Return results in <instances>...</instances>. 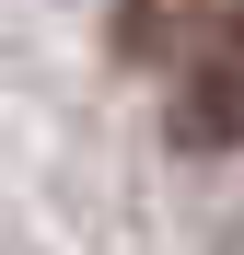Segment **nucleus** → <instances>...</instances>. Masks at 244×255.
Returning <instances> with one entry per match:
<instances>
[{"mask_svg":"<svg viewBox=\"0 0 244 255\" xmlns=\"http://www.w3.org/2000/svg\"><path fill=\"white\" fill-rule=\"evenodd\" d=\"M163 128H175V151H233V139H244V12H221V23L175 58Z\"/></svg>","mask_w":244,"mask_h":255,"instance_id":"f257e3e1","label":"nucleus"}]
</instances>
